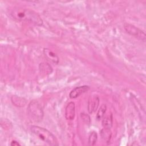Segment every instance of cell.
Masks as SVG:
<instances>
[{"instance_id": "cell-9", "label": "cell", "mask_w": 146, "mask_h": 146, "mask_svg": "<svg viewBox=\"0 0 146 146\" xmlns=\"http://www.w3.org/2000/svg\"><path fill=\"white\" fill-rule=\"evenodd\" d=\"M44 54L48 60L51 61L52 62L58 64L59 62V58L58 56L52 51L50 50L48 48L44 49Z\"/></svg>"}, {"instance_id": "cell-2", "label": "cell", "mask_w": 146, "mask_h": 146, "mask_svg": "<svg viewBox=\"0 0 146 146\" xmlns=\"http://www.w3.org/2000/svg\"><path fill=\"white\" fill-rule=\"evenodd\" d=\"M31 131L40 139L50 145H57L58 142L56 137L48 130L38 125H32Z\"/></svg>"}, {"instance_id": "cell-11", "label": "cell", "mask_w": 146, "mask_h": 146, "mask_svg": "<svg viewBox=\"0 0 146 146\" xmlns=\"http://www.w3.org/2000/svg\"><path fill=\"white\" fill-rule=\"evenodd\" d=\"M100 135L102 139L106 142H110V139L111 138L112 133L110 129L103 128V129H102L100 131Z\"/></svg>"}, {"instance_id": "cell-15", "label": "cell", "mask_w": 146, "mask_h": 146, "mask_svg": "<svg viewBox=\"0 0 146 146\" xmlns=\"http://www.w3.org/2000/svg\"><path fill=\"white\" fill-rule=\"evenodd\" d=\"M11 145L18 146V145H20V144H19L18 141H15V140H13V141H12L11 143Z\"/></svg>"}, {"instance_id": "cell-12", "label": "cell", "mask_w": 146, "mask_h": 146, "mask_svg": "<svg viewBox=\"0 0 146 146\" xmlns=\"http://www.w3.org/2000/svg\"><path fill=\"white\" fill-rule=\"evenodd\" d=\"M106 110H107L106 105L103 104L98 111V112L96 114V119L99 120H100V119H102L104 116L105 115Z\"/></svg>"}, {"instance_id": "cell-7", "label": "cell", "mask_w": 146, "mask_h": 146, "mask_svg": "<svg viewBox=\"0 0 146 146\" xmlns=\"http://www.w3.org/2000/svg\"><path fill=\"white\" fill-rule=\"evenodd\" d=\"M75 115V106L72 102L68 103L65 109V117L67 120H73Z\"/></svg>"}, {"instance_id": "cell-3", "label": "cell", "mask_w": 146, "mask_h": 146, "mask_svg": "<svg viewBox=\"0 0 146 146\" xmlns=\"http://www.w3.org/2000/svg\"><path fill=\"white\" fill-rule=\"evenodd\" d=\"M28 113L35 121H41L43 117V111L40 104L35 100L31 102L27 107Z\"/></svg>"}, {"instance_id": "cell-14", "label": "cell", "mask_w": 146, "mask_h": 146, "mask_svg": "<svg viewBox=\"0 0 146 146\" xmlns=\"http://www.w3.org/2000/svg\"><path fill=\"white\" fill-rule=\"evenodd\" d=\"M80 116H81V118L83 120V121L86 124H89L90 123V121H91L90 117L88 115H87L85 113H82L80 114Z\"/></svg>"}, {"instance_id": "cell-6", "label": "cell", "mask_w": 146, "mask_h": 146, "mask_svg": "<svg viewBox=\"0 0 146 146\" xmlns=\"http://www.w3.org/2000/svg\"><path fill=\"white\" fill-rule=\"evenodd\" d=\"M99 104V99L97 95L91 96L88 101V111L90 113L94 112Z\"/></svg>"}, {"instance_id": "cell-10", "label": "cell", "mask_w": 146, "mask_h": 146, "mask_svg": "<svg viewBox=\"0 0 146 146\" xmlns=\"http://www.w3.org/2000/svg\"><path fill=\"white\" fill-rule=\"evenodd\" d=\"M102 125L105 128L111 129L113 124V117L111 113H109L106 116H104L102 119Z\"/></svg>"}, {"instance_id": "cell-4", "label": "cell", "mask_w": 146, "mask_h": 146, "mask_svg": "<svg viewBox=\"0 0 146 146\" xmlns=\"http://www.w3.org/2000/svg\"><path fill=\"white\" fill-rule=\"evenodd\" d=\"M124 28L126 31V32L129 35L143 42L145 41V38H146L145 34L141 29L135 26L134 25H131L129 23H124Z\"/></svg>"}, {"instance_id": "cell-5", "label": "cell", "mask_w": 146, "mask_h": 146, "mask_svg": "<svg viewBox=\"0 0 146 146\" xmlns=\"http://www.w3.org/2000/svg\"><path fill=\"white\" fill-rule=\"evenodd\" d=\"M90 90V87L88 86H82L74 88L69 94V96L71 99H75L82 94Z\"/></svg>"}, {"instance_id": "cell-1", "label": "cell", "mask_w": 146, "mask_h": 146, "mask_svg": "<svg viewBox=\"0 0 146 146\" xmlns=\"http://www.w3.org/2000/svg\"><path fill=\"white\" fill-rule=\"evenodd\" d=\"M13 17L18 21L26 22L36 26H42L43 21L38 13L27 9H14L11 12Z\"/></svg>"}, {"instance_id": "cell-13", "label": "cell", "mask_w": 146, "mask_h": 146, "mask_svg": "<svg viewBox=\"0 0 146 146\" xmlns=\"http://www.w3.org/2000/svg\"><path fill=\"white\" fill-rule=\"evenodd\" d=\"M97 139H98L97 133L95 131H92V132H91L88 137V145H95V144L97 141Z\"/></svg>"}, {"instance_id": "cell-8", "label": "cell", "mask_w": 146, "mask_h": 146, "mask_svg": "<svg viewBox=\"0 0 146 146\" xmlns=\"http://www.w3.org/2000/svg\"><path fill=\"white\" fill-rule=\"evenodd\" d=\"M11 100L12 103L15 106H17L18 107H22L25 106L27 103L26 99H25L24 98L16 96V95L12 96L11 98Z\"/></svg>"}]
</instances>
